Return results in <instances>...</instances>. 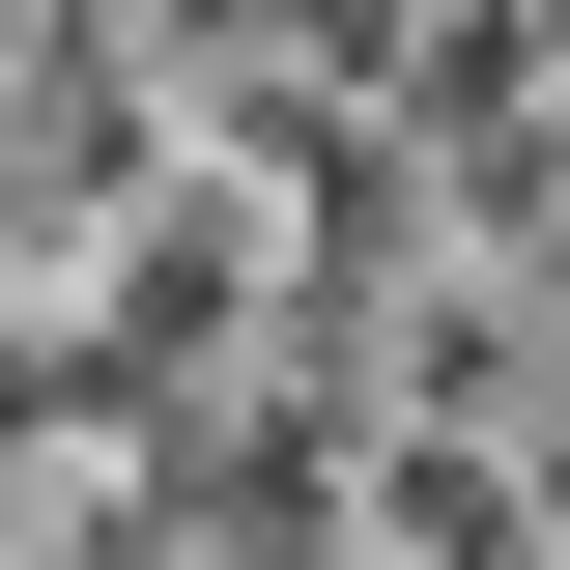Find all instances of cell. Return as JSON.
<instances>
[]
</instances>
